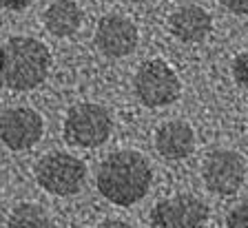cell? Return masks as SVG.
<instances>
[{"label":"cell","mask_w":248,"mask_h":228,"mask_svg":"<svg viewBox=\"0 0 248 228\" xmlns=\"http://www.w3.org/2000/svg\"><path fill=\"white\" fill-rule=\"evenodd\" d=\"M153 182V171L144 155L138 151L111 153L100 164L98 191L104 199L118 206H131L146 197Z\"/></svg>","instance_id":"cell-1"},{"label":"cell","mask_w":248,"mask_h":228,"mask_svg":"<svg viewBox=\"0 0 248 228\" xmlns=\"http://www.w3.org/2000/svg\"><path fill=\"white\" fill-rule=\"evenodd\" d=\"M51 69V53L36 38L14 36L0 45V84L11 91L40 87Z\"/></svg>","instance_id":"cell-2"},{"label":"cell","mask_w":248,"mask_h":228,"mask_svg":"<svg viewBox=\"0 0 248 228\" xmlns=\"http://www.w3.org/2000/svg\"><path fill=\"white\" fill-rule=\"evenodd\" d=\"M113 120L104 106L93 102L76 104L64 118V140L73 146L93 149L108 140Z\"/></svg>","instance_id":"cell-3"},{"label":"cell","mask_w":248,"mask_h":228,"mask_svg":"<svg viewBox=\"0 0 248 228\" xmlns=\"http://www.w3.org/2000/svg\"><path fill=\"white\" fill-rule=\"evenodd\" d=\"M135 93H138L140 102L157 109V106H169L180 98L182 84L177 78L175 69L169 62H164L162 58L149 60L135 73Z\"/></svg>","instance_id":"cell-4"},{"label":"cell","mask_w":248,"mask_h":228,"mask_svg":"<svg viewBox=\"0 0 248 228\" xmlns=\"http://www.w3.org/2000/svg\"><path fill=\"white\" fill-rule=\"evenodd\" d=\"M87 166L82 160L69 153H51L36 164V180L46 193L67 197L76 195L84 184Z\"/></svg>","instance_id":"cell-5"},{"label":"cell","mask_w":248,"mask_h":228,"mask_svg":"<svg viewBox=\"0 0 248 228\" xmlns=\"http://www.w3.org/2000/svg\"><path fill=\"white\" fill-rule=\"evenodd\" d=\"M208 206L195 195H175L155 204L151 228H206Z\"/></svg>","instance_id":"cell-6"},{"label":"cell","mask_w":248,"mask_h":228,"mask_svg":"<svg viewBox=\"0 0 248 228\" xmlns=\"http://www.w3.org/2000/svg\"><path fill=\"white\" fill-rule=\"evenodd\" d=\"M202 177L208 191L217 195H235L246 180V162L235 151H213L204 160Z\"/></svg>","instance_id":"cell-7"},{"label":"cell","mask_w":248,"mask_h":228,"mask_svg":"<svg viewBox=\"0 0 248 228\" xmlns=\"http://www.w3.org/2000/svg\"><path fill=\"white\" fill-rule=\"evenodd\" d=\"M45 122L33 109H9L0 115V140L11 151H27L42 137Z\"/></svg>","instance_id":"cell-8"},{"label":"cell","mask_w":248,"mask_h":228,"mask_svg":"<svg viewBox=\"0 0 248 228\" xmlns=\"http://www.w3.org/2000/svg\"><path fill=\"white\" fill-rule=\"evenodd\" d=\"M138 27L124 16H104L95 29V47L107 58H124L135 51Z\"/></svg>","instance_id":"cell-9"},{"label":"cell","mask_w":248,"mask_h":228,"mask_svg":"<svg viewBox=\"0 0 248 228\" xmlns=\"http://www.w3.org/2000/svg\"><path fill=\"white\" fill-rule=\"evenodd\" d=\"M169 29L170 33L182 42H202L211 33L213 29V18L204 7L200 5H184L175 9L169 18Z\"/></svg>","instance_id":"cell-10"},{"label":"cell","mask_w":248,"mask_h":228,"mask_svg":"<svg viewBox=\"0 0 248 228\" xmlns=\"http://www.w3.org/2000/svg\"><path fill=\"white\" fill-rule=\"evenodd\" d=\"M155 149L164 160H184L195 149V133L182 120H170L155 133Z\"/></svg>","instance_id":"cell-11"},{"label":"cell","mask_w":248,"mask_h":228,"mask_svg":"<svg viewBox=\"0 0 248 228\" xmlns=\"http://www.w3.org/2000/svg\"><path fill=\"white\" fill-rule=\"evenodd\" d=\"M46 29L58 38L73 36L82 25V9L73 0H56L45 14Z\"/></svg>","instance_id":"cell-12"},{"label":"cell","mask_w":248,"mask_h":228,"mask_svg":"<svg viewBox=\"0 0 248 228\" xmlns=\"http://www.w3.org/2000/svg\"><path fill=\"white\" fill-rule=\"evenodd\" d=\"M7 228H53V222L38 204H20L11 211Z\"/></svg>","instance_id":"cell-13"},{"label":"cell","mask_w":248,"mask_h":228,"mask_svg":"<svg viewBox=\"0 0 248 228\" xmlns=\"http://www.w3.org/2000/svg\"><path fill=\"white\" fill-rule=\"evenodd\" d=\"M232 78L239 87L248 89V51H242L232 60Z\"/></svg>","instance_id":"cell-14"},{"label":"cell","mask_w":248,"mask_h":228,"mask_svg":"<svg viewBox=\"0 0 248 228\" xmlns=\"http://www.w3.org/2000/svg\"><path fill=\"white\" fill-rule=\"evenodd\" d=\"M226 226L228 228H248V202L239 204V206H235L228 213Z\"/></svg>","instance_id":"cell-15"},{"label":"cell","mask_w":248,"mask_h":228,"mask_svg":"<svg viewBox=\"0 0 248 228\" xmlns=\"http://www.w3.org/2000/svg\"><path fill=\"white\" fill-rule=\"evenodd\" d=\"M224 5V9H228L231 14H237V16H244L248 14V0H219Z\"/></svg>","instance_id":"cell-16"},{"label":"cell","mask_w":248,"mask_h":228,"mask_svg":"<svg viewBox=\"0 0 248 228\" xmlns=\"http://www.w3.org/2000/svg\"><path fill=\"white\" fill-rule=\"evenodd\" d=\"M33 0H0V5L7 7V9H14V11H20L25 7H29Z\"/></svg>","instance_id":"cell-17"},{"label":"cell","mask_w":248,"mask_h":228,"mask_svg":"<svg viewBox=\"0 0 248 228\" xmlns=\"http://www.w3.org/2000/svg\"><path fill=\"white\" fill-rule=\"evenodd\" d=\"M95 228H131L126 222H120V219H107V222L98 224Z\"/></svg>","instance_id":"cell-18"},{"label":"cell","mask_w":248,"mask_h":228,"mask_svg":"<svg viewBox=\"0 0 248 228\" xmlns=\"http://www.w3.org/2000/svg\"><path fill=\"white\" fill-rule=\"evenodd\" d=\"M102 2H115V0H102Z\"/></svg>","instance_id":"cell-19"}]
</instances>
